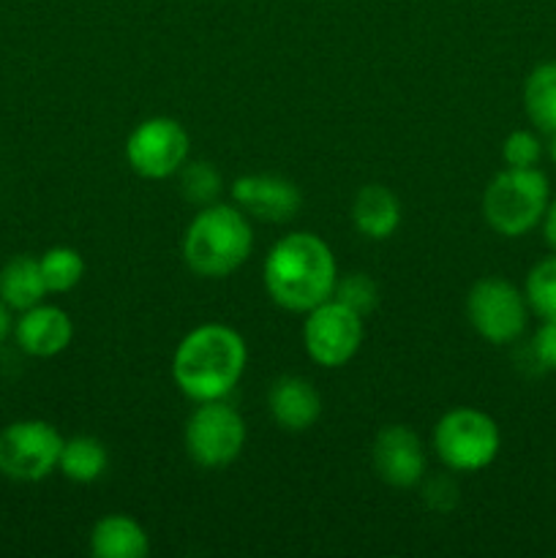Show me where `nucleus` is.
<instances>
[{
  "instance_id": "423d86ee",
  "label": "nucleus",
  "mask_w": 556,
  "mask_h": 558,
  "mask_svg": "<svg viewBox=\"0 0 556 558\" xmlns=\"http://www.w3.org/2000/svg\"><path fill=\"white\" fill-rule=\"evenodd\" d=\"M529 303L523 289L499 276H485L469 289L467 319L483 341L507 347L518 341L529 325Z\"/></svg>"
},
{
  "instance_id": "dca6fc26",
  "label": "nucleus",
  "mask_w": 556,
  "mask_h": 558,
  "mask_svg": "<svg viewBox=\"0 0 556 558\" xmlns=\"http://www.w3.org/2000/svg\"><path fill=\"white\" fill-rule=\"evenodd\" d=\"M150 539L131 515H104L90 532V554L96 558H145Z\"/></svg>"
},
{
  "instance_id": "9b49d317",
  "label": "nucleus",
  "mask_w": 556,
  "mask_h": 558,
  "mask_svg": "<svg viewBox=\"0 0 556 558\" xmlns=\"http://www.w3.org/2000/svg\"><path fill=\"white\" fill-rule=\"evenodd\" d=\"M371 461L376 477L390 488H414L428 469L423 441L407 425H385L371 447Z\"/></svg>"
},
{
  "instance_id": "aec40b11",
  "label": "nucleus",
  "mask_w": 556,
  "mask_h": 558,
  "mask_svg": "<svg viewBox=\"0 0 556 558\" xmlns=\"http://www.w3.org/2000/svg\"><path fill=\"white\" fill-rule=\"evenodd\" d=\"M44 283L49 294H65L76 289L85 278V259L71 245H52L38 256Z\"/></svg>"
},
{
  "instance_id": "f257e3e1",
  "label": "nucleus",
  "mask_w": 556,
  "mask_h": 558,
  "mask_svg": "<svg viewBox=\"0 0 556 558\" xmlns=\"http://www.w3.org/2000/svg\"><path fill=\"white\" fill-rule=\"evenodd\" d=\"M262 278L273 303L292 314H309L333 298L338 281L336 254L314 232L283 234L270 245Z\"/></svg>"
},
{
  "instance_id": "412c9836",
  "label": "nucleus",
  "mask_w": 556,
  "mask_h": 558,
  "mask_svg": "<svg viewBox=\"0 0 556 558\" xmlns=\"http://www.w3.org/2000/svg\"><path fill=\"white\" fill-rule=\"evenodd\" d=\"M523 298L540 322L556 319V251L527 272Z\"/></svg>"
},
{
  "instance_id": "f8f14e48",
  "label": "nucleus",
  "mask_w": 556,
  "mask_h": 558,
  "mask_svg": "<svg viewBox=\"0 0 556 558\" xmlns=\"http://www.w3.org/2000/svg\"><path fill=\"white\" fill-rule=\"evenodd\" d=\"M232 199L245 216L267 223L292 221L303 205L298 185L278 174H243L232 183Z\"/></svg>"
},
{
  "instance_id": "5701e85b",
  "label": "nucleus",
  "mask_w": 556,
  "mask_h": 558,
  "mask_svg": "<svg viewBox=\"0 0 556 558\" xmlns=\"http://www.w3.org/2000/svg\"><path fill=\"white\" fill-rule=\"evenodd\" d=\"M333 298L347 305V308L358 311L365 319L379 303V289H376L374 278L365 276V272H349V276H338Z\"/></svg>"
},
{
  "instance_id": "0eeeda50",
  "label": "nucleus",
  "mask_w": 556,
  "mask_h": 558,
  "mask_svg": "<svg viewBox=\"0 0 556 558\" xmlns=\"http://www.w3.org/2000/svg\"><path fill=\"white\" fill-rule=\"evenodd\" d=\"M63 436L47 420H16L0 430V474L14 483H41L58 472Z\"/></svg>"
},
{
  "instance_id": "6e6552de",
  "label": "nucleus",
  "mask_w": 556,
  "mask_h": 558,
  "mask_svg": "<svg viewBox=\"0 0 556 558\" xmlns=\"http://www.w3.org/2000/svg\"><path fill=\"white\" fill-rule=\"evenodd\" d=\"M185 452L202 469H223L240 458L245 447V420L227 398L196 403L185 423Z\"/></svg>"
},
{
  "instance_id": "b1692460",
  "label": "nucleus",
  "mask_w": 556,
  "mask_h": 558,
  "mask_svg": "<svg viewBox=\"0 0 556 558\" xmlns=\"http://www.w3.org/2000/svg\"><path fill=\"white\" fill-rule=\"evenodd\" d=\"M540 158H543V142H540L534 131L516 129L501 142V161H505V167L529 169L537 167Z\"/></svg>"
},
{
  "instance_id": "f3484780",
  "label": "nucleus",
  "mask_w": 556,
  "mask_h": 558,
  "mask_svg": "<svg viewBox=\"0 0 556 558\" xmlns=\"http://www.w3.org/2000/svg\"><path fill=\"white\" fill-rule=\"evenodd\" d=\"M47 294V283H44L41 265L36 256L20 254L0 267V300L11 311L33 308V305L44 303Z\"/></svg>"
},
{
  "instance_id": "39448f33",
  "label": "nucleus",
  "mask_w": 556,
  "mask_h": 558,
  "mask_svg": "<svg viewBox=\"0 0 556 558\" xmlns=\"http://www.w3.org/2000/svg\"><path fill=\"white\" fill-rule=\"evenodd\" d=\"M434 450L450 472H483L499 456L501 430L483 409H450L434 428Z\"/></svg>"
},
{
  "instance_id": "4468645a",
  "label": "nucleus",
  "mask_w": 556,
  "mask_h": 558,
  "mask_svg": "<svg viewBox=\"0 0 556 558\" xmlns=\"http://www.w3.org/2000/svg\"><path fill=\"white\" fill-rule=\"evenodd\" d=\"M267 412L278 428L303 434L322 417V396L303 376H281L267 392Z\"/></svg>"
},
{
  "instance_id": "6ab92c4d",
  "label": "nucleus",
  "mask_w": 556,
  "mask_h": 558,
  "mask_svg": "<svg viewBox=\"0 0 556 558\" xmlns=\"http://www.w3.org/2000/svg\"><path fill=\"white\" fill-rule=\"evenodd\" d=\"M109 466L107 447L101 445L93 436H71L63 441V450H60L58 472L65 480L80 485L96 483L98 477H104Z\"/></svg>"
},
{
  "instance_id": "a211bd4d",
  "label": "nucleus",
  "mask_w": 556,
  "mask_h": 558,
  "mask_svg": "<svg viewBox=\"0 0 556 558\" xmlns=\"http://www.w3.org/2000/svg\"><path fill=\"white\" fill-rule=\"evenodd\" d=\"M523 109L543 134H556V60L540 63L523 82Z\"/></svg>"
},
{
  "instance_id": "7ed1b4c3",
  "label": "nucleus",
  "mask_w": 556,
  "mask_h": 558,
  "mask_svg": "<svg viewBox=\"0 0 556 558\" xmlns=\"http://www.w3.org/2000/svg\"><path fill=\"white\" fill-rule=\"evenodd\" d=\"M254 251L251 218L238 205H205L183 234V259L200 278H227L249 262Z\"/></svg>"
},
{
  "instance_id": "f03ea898",
  "label": "nucleus",
  "mask_w": 556,
  "mask_h": 558,
  "mask_svg": "<svg viewBox=\"0 0 556 558\" xmlns=\"http://www.w3.org/2000/svg\"><path fill=\"white\" fill-rule=\"evenodd\" d=\"M249 347L234 327L200 325L180 338L172 354V379L189 401H221L240 385Z\"/></svg>"
},
{
  "instance_id": "9d476101",
  "label": "nucleus",
  "mask_w": 556,
  "mask_h": 558,
  "mask_svg": "<svg viewBox=\"0 0 556 558\" xmlns=\"http://www.w3.org/2000/svg\"><path fill=\"white\" fill-rule=\"evenodd\" d=\"M189 131L167 114H156L136 125L125 140V161L140 178L167 180L189 161Z\"/></svg>"
},
{
  "instance_id": "393cba45",
  "label": "nucleus",
  "mask_w": 556,
  "mask_h": 558,
  "mask_svg": "<svg viewBox=\"0 0 556 558\" xmlns=\"http://www.w3.org/2000/svg\"><path fill=\"white\" fill-rule=\"evenodd\" d=\"M532 354L540 368L556 371V319H545L532 338Z\"/></svg>"
},
{
  "instance_id": "ddd939ff",
  "label": "nucleus",
  "mask_w": 556,
  "mask_h": 558,
  "mask_svg": "<svg viewBox=\"0 0 556 558\" xmlns=\"http://www.w3.org/2000/svg\"><path fill=\"white\" fill-rule=\"evenodd\" d=\"M14 338L16 347L31 357H58L74 341V322L58 305L38 303L20 311V319L14 322Z\"/></svg>"
},
{
  "instance_id": "2eb2a0df",
  "label": "nucleus",
  "mask_w": 556,
  "mask_h": 558,
  "mask_svg": "<svg viewBox=\"0 0 556 558\" xmlns=\"http://www.w3.org/2000/svg\"><path fill=\"white\" fill-rule=\"evenodd\" d=\"M352 223L368 240L392 238L401 227V202L387 185H363L352 202Z\"/></svg>"
},
{
  "instance_id": "bb28decb",
  "label": "nucleus",
  "mask_w": 556,
  "mask_h": 558,
  "mask_svg": "<svg viewBox=\"0 0 556 558\" xmlns=\"http://www.w3.org/2000/svg\"><path fill=\"white\" fill-rule=\"evenodd\" d=\"M14 330V322H11V308L0 300V343L9 338V332Z\"/></svg>"
},
{
  "instance_id": "20e7f679",
  "label": "nucleus",
  "mask_w": 556,
  "mask_h": 558,
  "mask_svg": "<svg viewBox=\"0 0 556 558\" xmlns=\"http://www.w3.org/2000/svg\"><path fill=\"white\" fill-rule=\"evenodd\" d=\"M551 202V183L537 167H505L483 194V216L501 238H523L543 223Z\"/></svg>"
},
{
  "instance_id": "4be33fe9",
  "label": "nucleus",
  "mask_w": 556,
  "mask_h": 558,
  "mask_svg": "<svg viewBox=\"0 0 556 558\" xmlns=\"http://www.w3.org/2000/svg\"><path fill=\"white\" fill-rule=\"evenodd\" d=\"M178 174H180V194H183V199L194 202V205L200 207L213 205L223 189L221 174H218V169L207 161H185Z\"/></svg>"
},
{
  "instance_id": "cd10ccee",
  "label": "nucleus",
  "mask_w": 556,
  "mask_h": 558,
  "mask_svg": "<svg viewBox=\"0 0 556 558\" xmlns=\"http://www.w3.org/2000/svg\"><path fill=\"white\" fill-rule=\"evenodd\" d=\"M548 153H551V161H554V167H556V134H551V147H548Z\"/></svg>"
},
{
  "instance_id": "1a4fd4ad",
  "label": "nucleus",
  "mask_w": 556,
  "mask_h": 558,
  "mask_svg": "<svg viewBox=\"0 0 556 558\" xmlns=\"http://www.w3.org/2000/svg\"><path fill=\"white\" fill-rule=\"evenodd\" d=\"M365 325L358 311L336 298L325 300L305 314L303 347L319 368H341L363 347Z\"/></svg>"
},
{
  "instance_id": "a878e982",
  "label": "nucleus",
  "mask_w": 556,
  "mask_h": 558,
  "mask_svg": "<svg viewBox=\"0 0 556 558\" xmlns=\"http://www.w3.org/2000/svg\"><path fill=\"white\" fill-rule=\"evenodd\" d=\"M543 238L545 243L551 245V251H556V196H551L548 202V210H545V218H543Z\"/></svg>"
}]
</instances>
